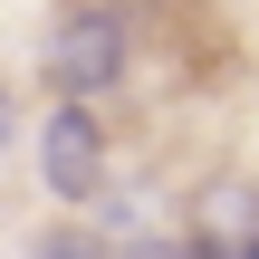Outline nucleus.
Segmentation results:
<instances>
[{
	"label": "nucleus",
	"instance_id": "f257e3e1",
	"mask_svg": "<svg viewBox=\"0 0 259 259\" xmlns=\"http://www.w3.org/2000/svg\"><path fill=\"white\" fill-rule=\"evenodd\" d=\"M125 58H135V29H125L115 0H67L58 10V29H48V87L58 96H106L125 77Z\"/></svg>",
	"mask_w": 259,
	"mask_h": 259
},
{
	"label": "nucleus",
	"instance_id": "f03ea898",
	"mask_svg": "<svg viewBox=\"0 0 259 259\" xmlns=\"http://www.w3.org/2000/svg\"><path fill=\"white\" fill-rule=\"evenodd\" d=\"M38 183H48L58 202H96V192H106V135H96L87 96H58V106L38 115Z\"/></svg>",
	"mask_w": 259,
	"mask_h": 259
},
{
	"label": "nucleus",
	"instance_id": "7ed1b4c3",
	"mask_svg": "<svg viewBox=\"0 0 259 259\" xmlns=\"http://www.w3.org/2000/svg\"><path fill=\"white\" fill-rule=\"evenodd\" d=\"M115 259H221L211 240H135V250H115Z\"/></svg>",
	"mask_w": 259,
	"mask_h": 259
},
{
	"label": "nucleus",
	"instance_id": "20e7f679",
	"mask_svg": "<svg viewBox=\"0 0 259 259\" xmlns=\"http://www.w3.org/2000/svg\"><path fill=\"white\" fill-rule=\"evenodd\" d=\"M231 259H259V231H250V240H240V250H231Z\"/></svg>",
	"mask_w": 259,
	"mask_h": 259
}]
</instances>
